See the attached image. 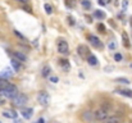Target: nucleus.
<instances>
[{"mask_svg":"<svg viewBox=\"0 0 132 123\" xmlns=\"http://www.w3.org/2000/svg\"><path fill=\"white\" fill-rule=\"evenodd\" d=\"M18 94H19V92H18V88H17L16 85H13V83H10V86L6 88V90L3 91V96H5V98H8V99L16 98Z\"/></svg>","mask_w":132,"mask_h":123,"instance_id":"1","label":"nucleus"},{"mask_svg":"<svg viewBox=\"0 0 132 123\" xmlns=\"http://www.w3.org/2000/svg\"><path fill=\"white\" fill-rule=\"evenodd\" d=\"M27 101H28V98L24 94H18L16 98H13L12 99V103H13V105H16V106H23V105H26L27 104Z\"/></svg>","mask_w":132,"mask_h":123,"instance_id":"2","label":"nucleus"},{"mask_svg":"<svg viewBox=\"0 0 132 123\" xmlns=\"http://www.w3.org/2000/svg\"><path fill=\"white\" fill-rule=\"evenodd\" d=\"M94 115H95L96 121H105L109 117V111L107 109H104V108H101V109H97L96 111H94Z\"/></svg>","mask_w":132,"mask_h":123,"instance_id":"3","label":"nucleus"},{"mask_svg":"<svg viewBox=\"0 0 132 123\" xmlns=\"http://www.w3.org/2000/svg\"><path fill=\"white\" fill-rule=\"evenodd\" d=\"M37 101H39L41 105H48L50 103V96L46 91H40L37 94Z\"/></svg>","mask_w":132,"mask_h":123,"instance_id":"4","label":"nucleus"},{"mask_svg":"<svg viewBox=\"0 0 132 123\" xmlns=\"http://www.w3.org/2000/svg\"><path fill=\"white\" fill-rule=\"evenodd\" d=\"M58 51L60 54H68L69 53V46L66 40H59L58 41Z\"/></svg>","mask_w":132,"mask_h":123,"instance_id":"5","label":"nucleus"},{"mask_svg":"<svg viewBox=\"0 0 132 123\" xmlns=\"http://www.w3.org/2000/svg\"><path fill=\"white\" fill-rule=\"evenodd\" d=\"M77 51H78V55L82 57V58H87L89 55L91 54V53H90V50H89V47L86 45H78Z\"/></svg>","mask_w":132,"mask_h":123,"instance_id":"6","label":"nucleus"},{"mask_svg":"<svg viewBox=\"0 0 132 123\" xmlns=\"http://www.w3.org/2000/svg\"><path fill=\"white\" fill-rule=\"evenodd\" d=\"M87 40H89L90 42H91L95 47H99V49H100V47H103V44H101V41L97 39L96 36H94V35H89V36H87Z\"/></svg>","mask_w":132,"mask_h":123,"instance_id":"7","label":"nucleus"},{"mask_svg":"<svg viewBox=\"0 0 132 123\" xmlns=\"http://www.w3.org/2000/svg\"><path fill=\"white\" fill-rule=\"evenodd\" d=\"M22 115L26 118V119H30L32 117V114H33V109L32 108H22Z\"/></svg>","mask_w":132,"mask_h":123,"instance_id":"8","label":"nucleus"},{"mask_svg":"<svg viewBox=\"0 0 132 123\" xmlns=\"http://www.w3.org/2000/svg\"><path fill=\"white\" fill-rule=\"evenodd\" d=\"M12 67H13V69L16 70V72H19V70L22 69V62H19L18 59L16 58H12Z\"/></svg>","mask_w":132,"mask_h":123,"instance_id":"9","label":"nucleus"},{"mask_svg":"<svg viewBox=\"0 0 132 123\" xmlns=\"http://www.w3.org/2000/svg\"><path fill=\"white\" fill-rule=\"evenodd\" d=\"M12 55H13V58L18 59L19 62H26V60H27V57H26V54L21 53V51H13Z\"/></svg>","mask_w":132,"mask_h":123,"instance_id":"10","label":"nucleus"},{"mask_svg":"<svg viewBox=\"0 0 132 123\" xmlns=\"http://www.w3.org/2000/svg\"><path fill=\"white\" fill-rule=\"evenodd\" d=\"M59 65L63 68V70H66V72H69L71 64H69V62L67 60V59H60V60H59Z\"/></svg>","mask_w":132,"mask_h":123,"instance_id":"11","label":"nucleus"},{"mask_svg":"<svg viewBox=\"0 0 132 123\" xmlns=\"http://www.w3.org/2000/svg\"><path fill=\"white\" fill-rule=\"evenodd\" d=\"M9 86H10V82H8V80H6V78H1V77H0V90L4 91V90H6Z\"/></svg>","mask_w":132,"mask_h":123,"instance_id":"12","label":"nucleus"},{"mask_svg":"<svg viewBox=\"0 0 132 123\" xmlns=\"http://www.w3.org/2000/svg\"><path fill=\"white\" fill-rule=\"evenodd\" d=\"M82 118H84V121H92V119L95 118V115H94V111L86 110V111H84V114H82Z\"/></svg>","mask_w":132,"mask_h":123,"instance_id":"13","label":"nucleus"},{"mask_svg":"<svg viewBox=\"0 0 132 123\" xmlns=\"http://www.w3.org/2000/svg\"><path fill=\"white\" fill-rule=\"evenodd\" d=\"M117 94L126 96V98H132V91L131 90H124V88H119V90H115Z\"/></svg>","mask_w":132,"mask_h":123,"instance_id":"14","label":"nucleus"},{"mask_svg":"<svg viewBox=\"0 0 132 123\" xmlns=\"http://www.w3.org/2000/svg\"><path fill=\"white\" fill-rule=\"evenodd\" d=\"M86 60H87V63L90 65H97L99 64V62H97V58L95 57V55H92V54H90L87 58H86Z\"/></svg>","mask_w":132,"mask_h":123,"instance_id":"15","label":"nucleus"},{"mask_svg":"<svg viewBox=\"0 0 132 123\" xmlns=\"http://www.w3.org/2000/svg\"><path fill=\"white\" fill-rule=\"evenodd\" d=\"M122 40H123V45H124V47H130L131 46V44H130V40H128V36H127V33L126 32H123L122 33Z\"/></svg>","mask_w":132,"mask_h":123,"instance_id":"16","label":"nucleus"},{"mask_svg":"<svg viewBox=\"0 0 132 123\" xmlns=\"http://www.w3.org/2000/svg\"><path fill=\"white\" fill-rule=\"evenodd\" d=\"M3 115H4V117H6V118H13V119H17V117H18V114H17L14 110H12V111H4V113H3Z\"/></svg>","mask_w":132,"mask_h":123,"instance_id":"17","label":"nucleus"},{"mask_svg":"<svg viewBox=\"0 0 132 123\" xmlns=\"http://www.w3.org/2000/svg\"><path fill=\"white\" fill-rule=\"evenodd\" d=\"M41 74H42V77H49L50 76V67L45 65L42 68V70H41Z\"/></svg>","mask_w":132,"mask_h":123,"instance_id":"18","label":"nucleus"},{"mask_svg":"<svg viewBox=\"0 0 132 123\" xmlns=\"http://www.w3.org/2000/svg\"><path fill=\"white\" fill-rule=\"evenodd\" d=\"M94 17L99 18V19H104V18H105V13L101 12V10H95V12H94Z\"/></svg>","mask_w":132,"mask_h":123,"instance_id":"19","label":"nucleus"},{"mask_svg":"<svg viewBox=\"0 0 132 123\" xmlns=\"http://www.w3.org/2000/svg\"><path fill=\"white\" fill-rule=\"evenodd\" d=\"M12 74H13V72H12V70H10L9 68H5V69H4V72H3L1 74H0V77H1V78H5V77L12 76Z\"/></svg>","mask_w":132,"mask_h":123,"instance_id":"20","label":"nucleus"},{"mask_svg":"<svg viewBox=\"0 0 132 123\" xmlns=\"http://www.w3.org/2000/svg\"><path fill=\"white\" fill-rule=\"evenodd\" d=\"M114 81H115V82H118V83H124V85H128V83H130V80H127V78H123V77L115 78Z\"/></svg>","mask_w":132,"mask_h":123,"instance_id":"21","label":"nucleus"},{"mask_svg":"<svg viewBox=\"0 0 132 123\" xmlns=\"http://www.w3.org/2000/svg\"><path fill=\"white\" fill-rule=\"evenodd\" d=\"M81 4H82V6H84L85 9H90V8H91V3H90V0H82Z\"/></svg>","mask_w":132,"mask_h":123,"instance_id":"22","label":"nucleus"},{"mask_svg":"<svg viewBox=\"0 0 132 123\" xmlns=\"http://www.w3.org/2000/svg\"><path fill=\"white\" fill-rule=\"evenodd\" d=\"M96 28H97V31H99L100 33H105V31H107V28H105V26L103 23H99L96 26Z\"/></svg>","mask_w":132,"mask_h":123,"instance_id":"23","label":"nucleus"},{"mask_svg":"<svg viewBox=\"0 0 132 123\" xmlns=\"http://www.w3.org/2000/svg\"><path fill=\"white\" fill-rule=\"evenodd\" d=\"M66 5L68 6V8H73L74 5H76V0H66Z\"/></svg>","mask_w":132,"mask_h":123,"instance_id":"24","label":"nucleus"},{"mask_svg":"<svg viewBox=\"0 0 132 123\" xmlns=\"http://www.w3.org/2000/svg\"><path fill=\"white\" fill-rule=\"evenodd\" d=\"M45 10H46V14H51L53 13V8L50 4H45Z\"/></svg>","mask_w":132,"mask_h":123,"instance_id":"25","label":"nucleus"},{"mask_svg":"<svg viewBox=\"0 0 132 123\" xmlns=\"http://www.w3.org/2000/svg\"><path fill=\"white\" fill-rule=\"evenodd\" d=\"M114 60L115 62H120V60H122V55H120L119 53H115L114 54Z\"/></svg>","mask_w":132,"mask_h":123,"instance_id":"26","label":"nucleus"},{"mask_svg":"<svg viewBox=\"0 0 132 123\" xmlns=\"http://www.w3.org/2000/svg\"><path fill=\"white\" fill-rule=\"evenodd\" d=\"M50 81L53 82V83H56V82L59 81V78L56 77V76H51V77H50Z\"/></svg>","mask_w":132,"mask_h":123,"instance_id":"27","label":"nucleus"},{"mask_svg":"<svg viewBox=\"0 0 132 123\" xmlns=\"http://www.w3.org/2000/svg\"><path fill=\"white\" fill-rule=\"evenodd\" d=\"M23 9H24V10H26V12H27V13H32V9L30 8L28 5H23Z\"/></svg>","mask_w":132,"mask_h":123,"instance_id":"28","label":"nucleus"},{"mask_svg":"<svg viewBox=\"0 0 132 123\" xmlns=\"http://www.w3.org/2000/svg\"><path fill=\"white\" fill-rule=\"evenodd\" d=\"M14 33H16V35H17L18 37H19V39H21V40H26V39H24V37H23V35H21V33H19V32H18V31H16V29H14Z\"/></svg>","mask_w":132,"mask_h":123,"instance_id":"29","label":"nucleus"},{"mask_svg":"<svg viewBox=\"0 0 132 123\" xmlns=\"http://www.w3.org/2000/svg\"><path fill=\"white\" fill-rule=\"evenodd\" d=\"M68 21H69V24H71V26H73L74 23H76V22H74V18H72L71 16L68 17Z\"/></svg>","mask_w":132,"mask_h":123,"instance_id":"30","label":"nucleus"},{"mask_svg":"<svg viewBox=\"0 0 132 123\" xmlns=\"http://www.w3.org/2000/svg\"><path fill=\"white\" fill-rule=\"evenodd\" d=\"M115 46H117V45H115V42H110V44H109V49H112V50H113V49H115Z\"/></svg>","mask_w":132,"mask_h":123,"instance_id":"31","label":"nucleus"},{"mask_svg":"<svg viewBox=\"0 0 132 123\" xmlns=\"http://www.w3.org/2000/svg\"><path fill=\"white\" fill-rule=\"evenodd\" d=\"M5 104V99H3L1 96H0V105H4Z\"/></svg>","mask_w":132,"mask_h":123,"instance_id":"32","label":"nucleus"},{"mask_svg":"<svg viewBox=\"0 0 132 123\" xmlns=\"http://www.w3.org/2000/svg\"><path fill=\"white\" fill-rule=\"evenodd\" d=\"M16 1H18V3H22V4H27V1H28V0H16Z\"/></svg>","mask_w":132,"mask_h":123,"instance_id":"33","label":"nucleus"},{"mask_svg":"<svg viewBox=\"0 0 132 123\" xmlns=\"http://www.w3.org/2000/svg\"><path fill=\"white\" fill-rule=\"evenodd\" d=\"M97 3H99V5H101V6L105 5V1H104V0H97Z\"/></svg>","mask_w":132,"mask_h":123,"instance_id":"34","label":"nucleus"},{"mask_svg":"<svg viewBox=\"0 0 132 123\" xmlns=\"http://www.w3.org/2000/svg\"><path fill=\"white\" fill-rule=\"evenodd\" d=\"M86 19H87V22H90V23L92 22V18L90 17V16H86Z\"/></svg>","mask_w":132,"mask_h":123,"instance_id":"35","label":"nucleus"},{"mask_svg":"<svg viewBox=\"0 0 132 123\" xmlns=\"http://www.w3.org/2000/svg\"><path fill=\"white\" fill-rule=\"evenodd\" d=\"M36 123H45V121H44V118H40L39 121H37Z\"/></svg>","mask_w":132,"mask_h":123,"instance_id":"36","label":"nucleus"},{"mask_svg":"<svg viewBox=\"0 0 132 123\" xmlns=\"http://www.w3.org/2000/svg\"><path fill=\"white\" fill-rule=\"evenodd\" d=\"M126 6H127V1H123V9H126Z\"/></svg>","mask_w":132,"mask_h":123,"instance_id":"37","label":"nucleus"},{"mask_svg":"<svg viewBox=\"0 0 132 123\" xmlns=\"http://www.w3.org/2000/svg\"><path fill=\"white\" fill-rule=\"evenodd\" d=\"M130 24H131V27H132V17L130 18Z\"/></svg>","mask_w":132,"mask_h":123,"instance_id":"38","label":"nucleus"},{"mask_svg":"<svg viewBox=\"0 0 132 123\" xmlns=\"http://www.w3.org/2000/svg\"><path fill=\"white\" fill-rule=\"evenodd\" d=\"M16 123H22L21 121H16Z\"/></svg>","mask_w":132,"mask_h":123,"instance_id":"39","label":"nucleus"},{"mask_svg":"<svg viewBox=\"0 0 132 123\" xmlns=\"http://www.w3.org/2000/svg\"><path fill=\"white\" fill-rule=\"evenodd\" d=\"M107 123H113V122H110V121H107Z\"/></svg>","mask_w":132,"mask_h":123,"instance_id":"40","label":"nucleus"},{"mask_svg":"<svg viewBox=\"0 0 132 123\" xmlns=\"http://www.w3.org/2000/svg\"><path fill=\"white\" fill-rule=\"evenodd\" d=\"M105 1H108V3H109V1H112V0H105Z\"/></svg>","mask_w":132,"mask_h":123,"instance_id":"41","label":"nucleus"},{"mask_svg":"<svg viewBox=\"0 0 132 123\" xmlns=\"http://www.w3.org/2000/svg\"><path fill=\"white\" fill-rule=\"evenodd\" d=\"M0 123H1V122H0Z\"/></svg>","mask_w":132,"mask_h":123,"instance_id":"42","label":"nucleus"}]
</instances>
